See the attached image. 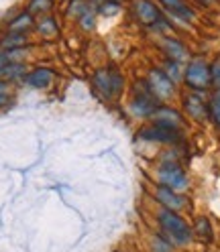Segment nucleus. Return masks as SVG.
Wrapping results in <instances>:
<instances>
[{"instance_id": "nucleus-28", "label": "nucleus", "mask_w": 220, "mask_h": 252, "mask_svg": "<svg viewBox=\"0 0 220 252\" xmlns=\"http://www.w3.org/2000/svg\"><path fill=\"white\" fill-rule=\"evenodd\" d=\"M10 63V59H8V53H0V73H2V69Z\"/></svg>"}, {"instance_id": "nucleus-14", "label": "nucleus", "mask_w": 220, "mask_h": 252, "mask_svg": "<svg viewBox=\"0 0 220 252\" xmlns=\"http://www.w3.org/2000/svg\"><path fill=\"white\" fill-rule=\"evenodd\" d=\"M51 80H53V71H51L49 67H37V69H33V71L27 75L29 86L39 88V90L47 88V86L51 84Z\"/></svg>"}, {"instance_id": "nucleus-27", "label": "nucleus", "mask_w": 220, "mask_h": 252, "mask_svg": "<svg viewBox=\"0 0 220 252\" xmlns=\"http://www.w3.org/2000/svg\"><path fill=\"white\" fill-rule=\"evenodd\" d=\"M159 2L165 6V8H174V6H178V4H182L183 0H159Z\"/></svg>"}, {"instance_id": "nucleus-26", "label": "nucleus", "mask_w": 220, "mask_h": 252, "mask_svg": "<svg viewBox=\"0 0 220 252\" xmlns=\"http://www.w3.org/2000/svg\"><path fill=\"white\" fill-rule=\"evenodd\" d=\"M100 8H102V10H100L102 14H114V12L118 10V2H114V0H112V2H108V0H106V2H104Z\"/></svg>"}, {"instance_id": "nucleus-2", "label": "nucleus", "mask_w": 220, "mask_h": 252, "mask_svg": "<svg viewBox=\"0 0 220 252\" xmlns=\"http://www.w3.org/2000/svg\"><path fill=\"white\" fill-rule=\"evenodd\" d=\"M183 84L190 88V92L204 94L212 88L210 84V63L202 57H192L183 67Z\"/></svg>"}, {"instance_id": "nucleus-4", "label": "nucleus", "mask_w": 220, "mask_h": 252, "mask_svg": "<svg viewBox=\"0 0 220 252\" xmlns=\"http://www.w3.org/2000/svg\"><path fill=\"white\" fill-rule=\"evenodd\" d=\"M157 183L182 193L190 185V179H187L185 169L178 161H161V165L157 167Z\"/></svg>"}, {"instance_id": "nucleus-13", "label": "nucleus", "mask_w": 220, "mask_h": 252, "mask_svg": "<svg viewBox=\"0 0 220 252\" xmlns=\"http://www.w3.org/2000/svg\"><path fill=\"white\" fill-rule=\"evenodd\" d=\"M192 232H194V238H198L202 242H212L214 240V228H212V222L206 216H198L194 220Z\"/></svg>"}, {"instance_id": "nucleus-15", "label": "nucleus", "mask_w": 220, "mask_h": 252, "mask_svg": "<svg viewBox=\"0 0 220 252\" xmlns=\"http://www.w3.org/2000/svg\"><path fill=\"white\" fill-rule=\"evenodd\" d=\"M161 69L165 71V75H167L174 84L183 82V67H182V63H178V61H174V59H165L163 65H161Z\"/></svg>"}, {"instance_id": "nucleus-16", "label": "nucleus", "mask_w": 220, "mask_h": 252, "mask_svg": "<svg viewBox=\"0 0 220 252\" xmlns=\"http://www.w3.org/2000/svg\"><path fill=\"white\" fill-rule=\"evenodd\" d=\"M208 120L220 130V90H214L208 100Z\"/></svg>"}, {"instance_id": "nucleus-1", "label": "nucleus", "mask_w": 220, "mask_h": 252, "mask_svg": "<svg viewBox=\"0 0 220 252\" xmlns=\"http://www.w3.org/2000/svg\"><path fill=\"white\" fill-rule=\"evenodd\" d=\"M157 224H159V234L174 248L192 244V240H194L192 226L185 222L180 212H171V210L161 208L157 212Z\"/></svg>"}, {"instance_id": "nucleus-23", "label": "nucleus", "mask_w": 220, "mask_h": 252, "mask_svg": "<svg viewBox=\"0 0 220 252\" xmlns=\"http://www.w3.org/2000/svg\"><path fill=\"white\" fill-rule=\"evenodd\" d=\"M21 73H25V67L21 65V63H8V65L2 69V75L4 77H21Z\"/></svg>"}, {"instance_id": "nucleus-3", "label": "nucleus", "mask_w": 220, "mask_h": 252, "mask_svg": "<svg viewBox=\"0 0 220 252\" xmlns=\"http://www.w3.org/2000/svg\"><path fill=\"white\" fill-rule=\"evenodd\" d=\"M159 106H161V100L149 90L147 82H139L135 86L133 98H131V112L137 118H153Z\"/></svg>"}, {"instance_id": "nucleus-7", "label": "nucleus", "mask_w": 220, "mask_h": 252, "mask_svg": "<svg viewBox=\"0 0 220 252\" xmlns=\"http://www.w3.org/2000/svg\"><path fill=\"white\" fill-rule=\"evenodd\" d=\"M147 86L159 100H169L176 94V84L165 75L161 67H151L147 73Z\"/></svg>"}, {"instance_id": "nucleus-19", "label": "nucleus", "mask_w": 220, "mask_h": 252, "mask_svg": "<svg viewBox=\"0 0 220 252\" xmlns=\"http://www.w3.org/2000/svg\"><path fill=\"white\" fill-rule=\"evenodd\" d=\"M0 45H2L4 49H8V51H14V49H19V47H23V45H25V35L10 33L8 37H4L2 41H0Z\"/></svg>"}, {"instance_id": "nucleus-30", "label": "nucleus", "mask_w": 220, "mask_h": 252, "mask_svg": "<svg viewBox=\"0 0 220 252\" xmlns=\"http://www.w3.org/2000/svg\"><path fill=\"white\" fill-rule=\"evenodd\" d=\"M200 2H202L204 6H208V4H212V2H214V0H200Z\"/></svg>"}, {"instance_id": "nucleus-12", "label": "nucleus", "mask_w": 220, "mask_h": 252, "mask_svg": "<svg viewBox=\"0 0 220 252\" xmlns=\"http://www.w3.org/2000/svg\"><path fill=\"white\" fill-rule=\"evenodd\" d=\"M155 124H161V126H167V128H176V130H182L183 128V116L182 112H178L176 108L171 106H159V110L153 114L151 118Z\"/></svg>"}, {"instance_id": "nucleus-21", "label": "nucleus", "mask_w": 220, "mask_h": 252, "mask_svg": "<svg viewBox=\"0 0 220 252\" xmlns=\"http://www.w3.org/2000/svg\"><path fill=\"white\" fill-rule=\"evenodd\" d=\"M39 33L45 35V37L57 35V25H55V21H53L51 17H45V19L39 23Z\"/></svg>"}, {"instance_id": "nucleus-10", "label": "nucleus", "mask_w": 220, "mask_h": 252, "mask_svg": "<svg viewBox=\"0 0 220 252\" xmlns=\"http://www.w3.org/2000/svg\"><path fill=\"white\" fill-rule=\"evenodd\" d=\"M159 47H161L165 59H174L178 63H183V61L190 59V51H187V47L183 45V41H180L178 37L163 35L161 41H159Z\"/></svg>"}, {"instance_id": "nucleus-20", "label": "nucleus", "mask_w": 220, "mask_h": 252, "mask_svg": "<svg viewBox=\"0 0 220 252\" xmlns=\"http://www.w3.org/2000/svg\"><path fill=\"white\" fill-rule=\"evenodd\" d=\"M151 250L153 252H174V246H171L163 236L157 232L155 236H153V240H151Z\"/></svg>"}, {"instance_id": "nucleus-29", "label": "nucleus", "mask_w": 220, "mask_h": 252, "mask_svg": "<svg viewBox=\"0 0 220 252\" xmlns=\"http://www.w3.org/2000/svg\"><path fill=\"white\" fill-rule=\"evenodd\" d=\"M8 102H10V98H8V94H6V92H0V108H4V106H8Z\"/></svg>"}, {"instance_id": "nucleus-18", "label": "nucleus", "mask_w": 220, "mask_h": 252, "mask_svg": "<svg viewBox=\"0 0 220 252\" xmlns=\"http://www.w3.org/2000/svg\"><path fill=\"white\" fill-rule=\"evenodd\" d=\"M31 25H33V14H31L29 10H27V12H21L19 17L10 23V33L25 35V31H29Z\"/></svg>"}, {"instance_id": "nucleus-24", "label": "nucleus", "mask_w": 220, "mask_h": 252, "mask_svg": "<svg viewBox=\"0 0 220 252\" xmlns=\"http://www.w3.org/2000/svg\"><path fill=\"white\" fill-rule=\"evenodd\" d=\"M47 8H51V0H31L29 2V12H43Z\"/></svg>"}, {"instance_id": "nucleus-25", "label": "nucleus", "mask_w": 220, "mask_h": 252, "mask_svg": "<svg viewBox=\"0 0 220 252\" xmlns=\"http://www.w3.org/2000/svg\"><path fill=\"white\" fill-rule=\"evenodd\" d=\"M80 23H82L84 29H92V25H94V12L92 10H84L80 14Z\"/></svg>"}, {"instance_id": "nucleus-22", "label": "nucleus", "mask_w": 220, "mask_h": 252, "mask_svg": "<svg viewBox=\"0 0 220 252\" xmlns=\"http://www.w3.org/2000/svg\"><path fill=\"white\" fill-rule=\"evenodd\" d=\"M210 84L214 90H220V57L210 63Z\"/></svg>"}, {"instance_id": "nucleus-5", "label": "nucleus", "mask_w": 220, "mask_h": 252, "mask_svg": "<svg viewBox=\"0 0 220 252\" xmlns=\"http://www.w3.org/2000/svg\"><path fill=\"white\" fill-rule=\"evenodd\" d=\"M137 138L139 140H145V143H159V145H178L182 143V130H176V128H167V126H161V124H147L143 126L139 132H137Z\"/></svg>"}, {"instance_id": "nucleus-9", "label": "nucleus", "mask_w": 220, "mask_h": 252, "mask_svg": "<svg viewBox=\"0 0 220 252\" xmlns=\"http://www.w3.org/2000/svg\"><path fill=\"white\" fill-rule=\"evenodd\" d=\"M153 195H155L157 203H159L161 208L171 210V212H182V210L187 206V199H185V195H183V193L174 191V189L163 187V185H159V183H157Z\"/></svg>"}, {"instance_id": "nucleus-6", "label": "nucleus", "mask_w": 220, "mask_h": 252, "mask_svg": "<svg viewBox=\"0 0 220 252\" xmlns=\"http://www.w3.org/2000/svg\"><path fill=\"white\" fill-rule=\"evenodd\" d=\"M94 88H96L104 98H118L124 90V80L116 69H100L94 73Z\"/></svg>"}, {"instance_id": "nucleus-17", "label": "nucleus", "mask_w": 220, "mask_h": 252, "mask_svg": "<svg viewBox=\"0 0 220 252\" xmlns=\"http://www.w3.org/2000/svg\"><path fill=\"white\" fill-rule=\"evenodd\" d=\"M165 12L167 14H171V17H176L178 21H182V23H192L194 19H196V12L187 6L185 2H182V4H178V6H174V8H165Z\"/></svg>"}, {"instance_id": "nucleus-11", "label": "nucleus", "mask_w": 220, "mask_h": 252, "mask_svg": "<svg viewBox=\"0 0 220 252\" xmlns=\"http://www.w3.org/2000/svg\"><path fill=\"white\" fill-rule=\"evenodd\" d=\"M133 8H135L137 19H139L141 23H143V25H147V27H153L157 21H159V19L163 17L161 8L157 6V4L153 2V0H135Z\"/></svg>"}, {"instance_id": "nucleus-8", "label": "nucleus", "mask_w": 220, "mask_h": 252, "mask_svg": "<svg viewBox=\"0 0 220 252\" xmlns=\"http://www.w3.org/2000/svg\"><path fill=\"white\" fill-rule=\"evenodd\" d=\"M182 106H183V112L194 122H208V100H204L202 94L198 92L185 94Z\"/></svg>"}]
</instances>
